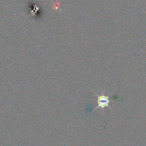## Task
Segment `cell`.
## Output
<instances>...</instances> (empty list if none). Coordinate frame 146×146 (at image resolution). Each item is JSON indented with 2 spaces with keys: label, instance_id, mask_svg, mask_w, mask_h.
<instances>
[{
  "label": "cell",
  "instance_id": "cell-1",
  "mask_svg": "<svg viewBox=\"0 0 146 146\" xmlns=\"http://www.w3.org/2000/svg\"><path fill=\"white\" fill-rule=\"evenodd\" d=\"M97 96V105L96 108L94 109V111L97 109L98 108H101V109L103 110V111L104 112V108L106 107H108V108H111V107H109V104L111 102V101L109 100V96H106L104 92L100 96Z\"/></svg>",
  "mask_w": 146,
  "mask_h": 146
}]
</instances>
